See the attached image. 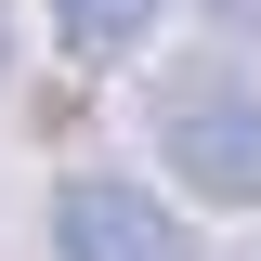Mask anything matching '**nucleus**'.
Instances as JSON below:
<instances>
[{
	"instance_id": "obj_1",
	"label": "nucleus",
	"mask_w": 261,
	"mask_h": 261,
	"mask_svg": "<svg viewBox=\"0 0 261 261\" xmlns=\"http://www.w3.org/2000/svg\"><path fill=\"white\" fill-rule=\"evenodd\" d=\"M157 144L196 196H222V209H261V79L235 65H170L157 79Z\"/></svg>"
},
{
	"instance_id": "obj_2",
	"label": "nucleus",
	"mask_w": 261,
	"mask_h": 261,
	"mask_svg": "<svg viewBox=\"0 0 261 261\" xmlns=\"http://www.w3.org/2000/svg\"><path fill=\"white\" fill-rule=\"evenodd\" d=\"M53 248L65 261H196V235L170 222L144 183H65L53 196Z\"/></svg>"
},
{
	"instance_id": "obj_3",
	"label": "nucleus",
	"mask_w": 261,
	"mask_h": 261,
	"mask_svg": "<svg viewBox=\"0 0 261 261\" xmlns=\"http://www.w3.org/2000/svg\"><path fill=\"white\" fill-rule=\"evenodd\" d=\"M53 27H65V53H92V65H118L130 39L157 27V0H53Z\"/></svg>"
},
{
	"instance_id": "obj_4",
	"label": "nucleus",
	"mask_w": 261,
	"mask_h": 261,
	"mask_svg": "<svg viewBox=\"0 0 261 261\" xmlns=\"http://www.w3.org/2000/svg\"><path fill=\"white\" fill-rule=\"evenodd\" d=\"M222 13H235V27H248V13H261V0H222Z\"/></svg>"
},
{
	"instance_id": "obj_5",
	"label": "nucleus",
	"mask_w": 261,
	"mask_h": 261,
	"mask_svg": "<svg viewBox=\"0 0 261 261\" xmlns=\"http://www.w3.org/2000/svg\"><path fill=\"white\" fill-rule=\"evenodd\" d=\"M0 65H13V53H0Z\"/></svg>"
}]
</instances>
